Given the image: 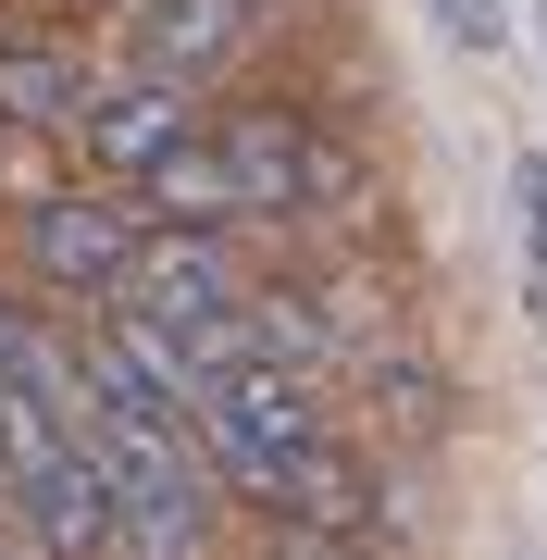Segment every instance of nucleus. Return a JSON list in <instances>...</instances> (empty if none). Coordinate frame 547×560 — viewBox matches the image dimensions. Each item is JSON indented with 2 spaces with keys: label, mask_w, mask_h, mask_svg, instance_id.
<instances>
[{
  "label": "nucleus",
  "mask_w": 547,
  "mask_h": 560,
  "mask_svg": "<svg viewBox=\"0 0 547 560\" xmlns=\"http://www.w3.org/2000/svg\"><path fill=\"white\" fill-rule=\"evenodd\" d=\"M510 200H523V249H535V312H547V162H523V187H510Z\"/></svg>",
  "instance_id": "1"
},
{
  "label": "nucleus",
  "mask_w": 547,
  "mask_h": 560,
  "mask_svg": "<svg viewBox=\"0 0 547 560\" xmlns=\"http://www.w3.org/2000/svg\"><path fill=\"white\" fill-rule=\"evenodd\" d=\"M424 13H436L461 50H498V0H424Z\"/></svg>",
  "instance_id": "2"
}]
</instances>
